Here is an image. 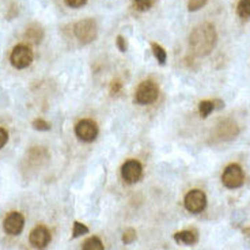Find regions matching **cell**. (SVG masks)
I'll return each instance as SVG.
<instances>
[{"instance_id":"1","label":"cell","mask_w":250,"mask_h":250,"mask_svg":"<svg viewBox=\"0 0 250 250\" xmlns=\"http://www.w3.org/2000/svg\"><path fill=\"white\" fill-rule=\"evenodd\" d=\"M216 30L211 23H203L197 26L189 37L190 49L197 56H207L216 44Z\"/></svg>"},{"instance_id":"2","label":"cell","mask_w":250,"mask_h":250,"mask_svg":"<svg viewBox=\"0 0 250 250\" xmlns=\"http://www.w3.org/2000/svg\"><path fill=\"white\" fill-rule=\"evenodd\" d=\"M76 38L79 40L82 44H90L97 38L98 34V29H97V23L93 19H82L74 27Z\"/></svg>"},{"instance_id":"3","label":"cell","mask_w":250,"mask_h":250,"mask_svg":"<svg viewBox=\"0 0 250 250\" xmlns=\"http://www.w3.org/2000/svg\"><path fill=\"white\" fill-rule=\"evenodd\" d=\"M158 95H159V88L155 83L151 81H144L136 88L135 101L139 105H150L152 102H155Z\"/></svg>"},{"instance_id":"4","label":"cell","mask_w":250,"mask_h":250,"mask_svg":"<svg viewBox=\"0 0 250 250\" xmlns=\"http://www.w3.org/2000/svg\"><path fill=\"white\" fill-rule=\"evenodd\" d=\"M245 174L244 170L237 163L229 165L222 174V182L226 188L229 189H237L244 185Z\"/></svg>"},{"instance_id":"5","label":"cell","mask_w":250,"mask_h":250,"mask_svg":"<svg viewBox=\"0 0 250 250\" xmlns=\"http://www.w3.org/2000/svg\"><path fill=\"white\" fill-rule=\"evenodd\" d=\"M11 64L17 69L27 68L33 62V52L27 45H17L11 52Z\"/></svg>"},{"instance_id":"6","label":"cell","mask_w":250,"mask_h":250,"mask_svg":"<svg viewBox=\"0 0 250 250\" xmlns=\"http://www.w3.org/2000/svg\"><path fill=\"white\" fill-rule=\"evenodd\" d=\"M185 208L189 212L199 213L207 207V196L199 189H193L185 196Z\"/></svg>"},{"instance_id":"7","label":"cell","mask_w":250,"mask_h":250,"mask_svg":"<svg viewBox=\"0 0 250 250\" xmlns=\"http://www.w3.org/2000/svg\"><path fill=\"white\" fill-rule=\"evenodd\" d=\"M75 133L82 142L90 143L98 136V126L93 120H82L76 124Z\"/></svg>"},{"instance_id":"8","label":"cell","mask_w":250,"mask_h":250,"mask_svg":"<svg viewBox=\"0 0 250 250\" xmlns=\"http://www.w3.org/2000/svg\"><path fill=\"white\" fill-rule=\"evenodd\" d=\"M121 175H123L125 182L135 184V182H138L142 178V175H143V167H142L140 162L135 161V159L126 161L123 165V167H121Z\"/></svg>"},{"instance_id":"9","label":"cell","mask_w":250,"mask_h":250,"mask_svg":"<svg viewBox=\"0 0 250 250\" xmlns=\"http://www.w3.org/2000/svg\"><path fill=\"white\" fill-rule=\"evenodd\" d=\"M25 227V218L19 212H11L3 222V229L8 235H19L23 231Z\"/></svg>"},{"instance_id":"10","label":"cell","mask_w":250,"mask_h":250,"mask_svg":"<svg viewBox=\"0 0 250 250\" xmlns=\"http://www.w3.org/2000/svg\"><path fill=\"white\" fill-rule=\"evenodd\" d=\"M30 244L36 249H45L50 242V232L45 226H37L30 232Z\"/></svg>"},{"instance_id":"11","label":"cell","mask_w":250,"mask_h":250,"mask_svg":"<svg viewBox=\"0 0 250 250\" xmlns=\"http://www.w3.org/2000/svg\"><path fill=\"white\" fill-rule=\"evenodd\" d=\"M175 242L178 244H185V245H193L197 242V232L193 231V230H184V231H180L174 234Z\"/></svg>"},{"instance_id":"12","label":"cell","mask_w":250,"mask_h":250,"mask_svg":"<svg viewBox=\"0 0 250 250\" xmlns=\"http://www.w3.org/2000/svg\"><path fill=\"white\" fill-rule=\"evenodd\" d=\"M26 37L30 40L31 42H34V44H40L41 42V40L44 37V30H42V27L37 23H33L30 25L27 29H26Z\"/></svg>"},{"instance_id":"13","label":"cell","mask_w":250,"mask_h":250,"mask_svg":"<svg viewBox=\"0 0 250 250\" xmlns=\"http://www.w3.org/2000/svg\"><path fill=\"white\" fill-rule=\"evenodd\" d=\"M238 17L244 21L250 19V0H239L237 6Z\"/></svg>"},{"instance_id":"14","label":"cell","mask_w":250,"mask_h":250,"mask_svg":"<svg viewBox=\"0 0 250 250\" xmlns=\"http://www.w3.org/2000/svg\"><path fill=\"white\" fill-rule=\"evenodd\" d=\"M83 250H104V244L98 237H90L83 244Z\"/></svg>"},{"instance_id":"15","label":"cell","mask_w":250,"mask_h":250,"mask_svg":"<svg viewBox=\"0 0 250 250\" xmlns=\"http://www.w3.org/2000/svg\"><path fill=\"white\" fill-rule=\"evenodd\" d=\"M213 109H215L213 101H201L200 105H199V112H200V116L203 119H207Z\"/></svg>"},{"instance_id":"16","label":"cell","mask_w":250,"mask_h":250,"mask_svg":"<svg viewBox=\"0 0 250 250\" xmlns=\"http://www.w3.org/2000/svg\"><path fill=\"white\" fill-rule=\"evenodd\" d=\"M151 48H152V52H154V56L156 57V60L161 62V64H165L166 62V50L163 49L161 45H158L156 42H152L151 44Z\"/></svg>"},{"instance_id":"17","label":"cell","mask_w":250,"mask_h":250,"mask_svg":"<svg viewBox=\"0 0 250 250\" xmlns=\"http://www.w3.org/2000/svg\"><path fill=\"white\" fill-rule=\"evenodd\" d=\"M154 3V0H133V6L139 11H147L148 8H151Z\"/></svg>"},{"instance_id":"18","label":"cell","mask_w":250,"mask_h":250,"mask_svg":"<svg viewBox=\"0 0 250 250\" xmlns=\"http://www.w3.org/2000/svg\"><path fill=\"white\" fill-rule=\"evenodd\" d=\"M88 229L84 225H82L79 222H75L74 223V230H72V237L78 238L83 235V234H87Z\"/></svg>"},{"instance_id":"19","label":"cell","mask_w":250,"mask_h":250,"mask_svg":"<svg viewBox=\"0 0 250 250\" xmlns=\"http://www.w3.org/2000/svg\"><path fill=\"white\" fill-rule=\"evenodd\" d=\"M207 1L208 0H189V3H188V10L189 11H197V10H200L203 7L206 6Z\"/></svg>"},{"instance_id":"20","label":"cell","mask_w":250,"mask_h":250,"mask_svg":"<svg viewBox=\"0 0 250 250\" xmlns=\"http://www.w3.org/2000/svg\"><path fill=\"white\" fill-rule=\"evenodd\" d=\"M135 239H136V231H135L133 229H128V230L124 232V235H123V242H124L125 245L132 244Z\"/></svg>"},{"instance_id":"21","label":"cell","mask_w":250,"mask_h":250,"mask_svg":"<svg viewBox=\"0 0 250 250\" xmlns=\"http://www.w3.org/2000/svg\"><path fill=\"white\" fill-rule=\"evenodd\" d=\"M33 126H34V129H38V131H49V128H50L49 123H46V121L42 119L34 120Z\"/></svg>"},{"instance_id":"22","label":"cell","mask_w":250,"mask_h":250,"mask_svg":"<svg viewBox=\"0 0 250 250\" xmlns=\"http://www.w3.org/2000/svg\"><path fill=\"white\" fill-rule=\"evenodd\" d=\"M65 3H67V6L72 7V8H79V7L84 6L87 3V0H65Z\"/></svg>"},{"instance_id":"23","label":"cell","mask_w":250,"mask_h":250,"mask_svg":"<svg viewBox=\"0 0 250 250\" xmlns=\"http://www.w3.org/2000/svg\"><path fill=\"white\" fill-rule=\"evenodd\" d=\"M8 142V132L4 128H0V148H3Z\"/></svg>"},{"instance_id":"24","label":"cell","mask_w":250,"mask_h":250,"mask_svg":"<svg viewBox=\"0 0 250 250\" xmlns=\"http://www.w3.org/2000/svg\"><path fill=\"white\" fill-rule=\"evenodd\" d=\"M117 46H119V49L121 50V52H125V50H126V42H125L124 37H121V36L117 37Z\"/></svg>"},{"instance_id":"25","label":"cell","mask_w":250,"mask_h":250,"mask_svg":"<svg viewBox=\"0 0 250 250\" xmlns=\"http://www.w3.org/2000/svg\"><path fill=\"white\" fill-rule=\"evenodd\" d=\"M121 90V83L119 81H114L110 86V93L112 94H117Z\"/></svg>"}]
</instances>
